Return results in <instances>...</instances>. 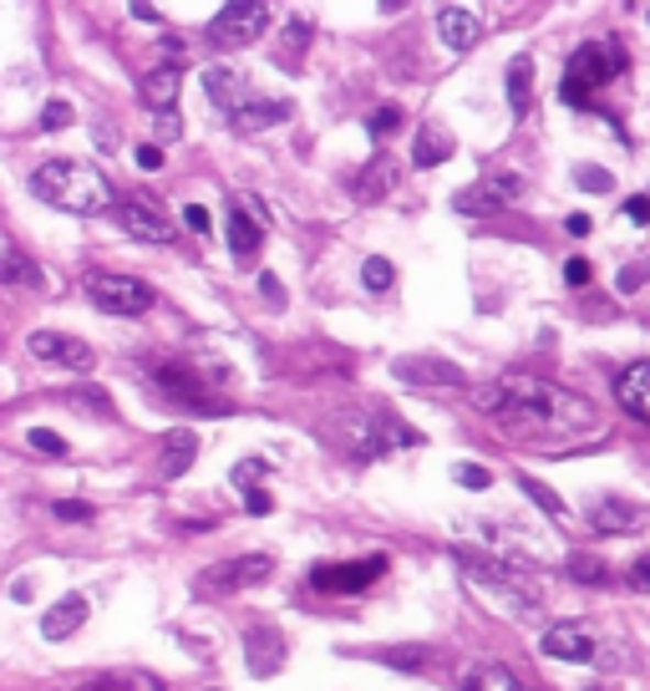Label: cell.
<instances>
[{"instance_id":"obj_11","label":"cell","mask_w":650,"mask_h":691,"mask_svg":"<svg viewBox=\"0 0 650 691\" xmlns=\"http://www.w3.org/2000/svg\"><path fill=\"white\" fill-rule=\"evenodd\" d=\"M112 209H118V224L133 234V240L143 244H168L178 229H173V219L158 209L153 199H143V194H128V199H112Z\"/></svg>"},{"instance_id":"obj_10","label":"cell","mask_w":650,"mask_h":691,"mask_svg":"<svg viewBox=\"0 0 650 691\" xmlns=\"http://www.w3.org/2000/svg\"><path fill=\"white\" fill-rule=\"evenodd\" d=\"M392 376L407 382L411 392H448V386H467L463 366H452V361H442V357H427V351H417V357H397L392 361Z\"/></svg>"},{"instance_id":"obj_53","label":"cell","mask_w":650,"mask_h":691,"mask_svg":"<svg viewBox=\"0 0 650 691\" xmlns=\"http://www.w3.org/2000/svg\"><path fill=\"white\" fill-rule=\"evenodd\" d=\"M574 234V240H584V234H590V213H570V224H564Z\"/></svg>"},{"instance_id":"obj_32","label":"cell","mask_w":650,"mask_h":691,"mask_svg":"<svg viewBox=\"0 0 650 691\" xmlns=\"http://www.w3.org/2000/svg\"><path fill=\"white\" fill-rule=\"evenodd\" d=\"M36 265H31L26 254H15V250H5L0 254V285H36Z\"/></svg>"},{"instance_id":"obj_12","label":"cell","mask_w":650,"mask_h":691,"mask_svg":"<svg viewBox=\"0 0 650 691\" xmlns=\"http://www.w3.org/2000/svg\"><path fill=\"white\" fill-rule=\"evenodd\" d=\"M153 382H158L173 402H184V407H194V413H229V402L209 397V386H203L199 376L188 372L184 361H163V366H153Z\"/></svg>"},{"instance_id":"obj_20","label":"cell","mask_w":650,"mask_h":691,"mask_svg":"<svg viewBox=\"0 0 650 691\" xmlns=\"http://www.w3.org/2000/svg\"><path fill=\"white\" fill-rule=\"evenodd\" d=\"M178 87H184V67H178V62H163V67L147 72L137 92H143V102L153 107V118H158V112H173V102H178Z\"/></svg>"},{"instance_id":"obj_37","label":"cell","mask_w":650,"mask_h":691,"mask_svg":"<svg viewBox=\"0 0 650 691\" xmlns=\"http://www.w3.org/2000/svg\"><path fill=\"white\" fill-rule=\"evenodd\" d=\"M361 279H366V290H392V260H382V254H372L366 265H361Z\"/></svg>"},{"instance_id":"obj_14","label":"cell","mask_w":650,"mask_h":691,"mask_svg":"<svg viewBox=\"0 0 650 691\" xmlns=\"http://www.w3.org/2000/svg\"><path fill=\"white\" fill-rule=\"evenodd\" d=\"M260 244H265V213H260V204L234 199L229 204V250H234V260H254Z\"/></svg>"},{"instance_id":"obj_41","label":"cell","mask_w":650,"mask_h":691,"mask_svg":"<svg viewBox=\"0 0 650 691\" xmlns=\"http://www.w3.org/2000/svg\"><path fill=\"white\" fill-rule=\"evenodd\" d=\"M306 46H310V21H306V15H295L290 31H285V52H279V56H300Z\"/></svg>"},{"instance_id":"obj_57","label":"cell","mask_w":650,"mask_h":691,"mask_svg":"<svg viewBox=\"0 0 650 691\" xmlns=\"http://www.w3.org/2000/svg\"><path fill=\"white\" fill-rule=\"evenodd\" d=\"M87 691H122L118 681H97V687H87Z\"/></svg>"},{"instance_id":"obj_48","label":"cell","mask_w":650,"mask_h":691,"mask_svg":"<svg viewBox=\"0 0 650 691\" xmlns=\"http://www.w3.org/2000/svg\"><path fill=\"white\" fill-rule=\"evenodd\" d=\"M646 275H650V265H630L620 275V290H640V285H646Z\"/></svg>"},{"instance_id":"obj_6","label":"cell","mask_w":650,"mask_h":691,"mask_svg":"<svg viewBox=\"0 0 650 691\" xmlns=\"http://www.w3.org/2000/svg\"><path fill=\"white\" fill-rule=\"evenodd\" d=\"M269 574H275V559L269 555H229V559H219V564H209V570H199L194 590L219 600V595H240V590L260 585Z\"/></svg>"},{"instance_id":"obj_17","label":"cell","mask_w":650,"mask_h":691,"mask_svg":"<svg viewBox=\"0 0 650 691\" xmlns=\"http://www.w3.org/2000/svg\"><path fill=\"white\" fill-rule=\"evenodd\" d=\"M438 36L448 41L452 52H473V46L483 41L478 11H467V6H442L438 11Z\"/></svg>"},{"instance_id":"obj_24","label":"cell","mask_w":650,"mask_h":691,"mask_svg":"<svg viewBox=\"0 0 650 691\" xmlns=\"http://www.w3.org/2000/svg\"><path fill=\"white\" fill-rule=\"evenodd\" d=\"M81 625H87V600L67 595V600H56L52 611L41 615V636H46V640H67V636H77Z\"/></svg>"},{"instance_id":"obj_46","label":"cell","mask_w":650,"mask_h":691,"mask_svg":"<svg viewBox=\"0 0 650 691\" xmlns=\"http://www.w3.org/2000/svg\"><path fill=\"white\" fill-rule=\"evenodd\" d=\"M137 168H143V173H158V168H163V147H158V143H143V147H137Z\"/></svg>"},{"instance_id":"obj_9","label":"cell","mask_w":650,"mask_h":691,"mask_svg":"<svg viewBox=\"0 0 650 691\" xmlns=\"http://www.w3.org/2000/svg\"><path fill=\"white\" fill-rule=\"evenodd\" d=\"M382 574H386V555L351 559V564H316L310 590H320V595H366V585L382 580Z\"/></svg>"},{"instance_id":"obj_22","label":"cell","mask_w":650,"mask_h":691,"mask_svg":"<svg viewBox=\"0 0 650 691\" xmlns=\"http://www.w3.org/2000/svg\"><path fill=\"white\" fill-rule=\"evenodd\" d=\"M397 178H401V168L382 153V158H372L366 168L356 173V178H351V194H356L361 204H376V199H386V194L397 188Z\"/></svg>"},{"instance_id":"obj_4","label":"cell","mask_w":650,"mask_h":691,"mask_svg":"<svg viewBox=\"0 0 650 691\" xmlns=\"http://www.w3.org/2000/svg\"><path fill=\"white\" fill-rule=\"evenodd\" d=\"M31 194L52 209H67V213H102L112 209V184L92 163H77V158H52L41 163L31 173Z\"/></svg>"},{"instance_id":"obj_29","label":"cell","mask_w":650,"mask_h":691,"mask_svg":"<svg viewBox=\"0 0 650 691\" xmlns=\"http://www.w3.org/2000/svg\"><path fill=\"white\" fill-rule=\"evenodd\" d=\"M372 661L392 666V671H422L432 661V651H422V646H386V651H372Z\"/></svg>"},{"instance_id":"obj_26","label":"cell","mask_w":650,"mask_h":691,"mask_svg":"<svg viewBox=\"0 0 650 691\" xmlns=\"http://www.w3.org/2000/svg\"><path fill=\"white\" fill-rule=\"evenodd\" d=\"M452 133L448 128H438V122H422V128H417V143H411V163H417V168H438V163H448L452 158Z\"/></svg>"},{"instance_id":"obj_40","label":"cell","mask_w":650,"mask_h":691,"mask_svg":"<svg viewBox=\"0 0 650 691\" xmlns=\"http://www.w3.org/2000/svg\"><path fill=\"white\" fill-rule=\"evenodd\" d=\"M52 514L62 518V524H87V518H92V504H87V498H56Z\"/></svg>"},{"instance_id":"obj_34","label":"cell","mask_w":650,"mask_h":691,"mask_svg":"<svg viewBox=\"0 0 650 691\" xmlns=\"http://www.w3.org/2000/svg\"><path fill=\"white\" fill-rule=\"evenodd\" d=\"M483 188H488L493 199H498V209H504V204H518V194H524V178H518V173H488V178H483Z\"/></svg>"},{"instance_id":"obj_42","label":"cell","mask_w":650,"mask_h":691,"mask_svg":"<svg viewBox=\"0 0 650 691\" xmlns=\"http://www.w3.org/2000/svg\"><path fill=\"white\" fill-rule=\"evenodd\" d=\"M452 479L463 483V489L478 493V489H488V483H493V473H488L483 463H458V468H452Z\"/></svg>"},{"instance_id":"obj_31","label":"cell","mask_w":650,"mask_h":691,"mask_svg":"<svg viewBox=\"0 0 650 691\" xmlns=\"http://www.w3.org/2000/svg\"><path fill=\"white\" fill-rule=\"evenodd\" d=\"M518 489H524V498H533V504L544 508L549 518H570V508H564V498H559V493L549 489V483H539V479H529V473H524V479H518Z\"/></svg>"},{"instance_id":"obj_19","label":"cell","mask_w":650,"mask_h":691,"mask_svg":"<svg viewBox=\"0 0 650 691\" xmlns=\"http://www.w3.org/2000/svg\"><path fill=\"white\" fill-rule=\"evenodd\" d=\"M544 656L554 661H595V636H590V625H554L544 636Z\"/></svg>"},{"instance_id":"obj_23","label":"cell","mask_w":650,"mask_h":691,"mask_svg":"<svg viewBox=\"0 0 650 691\" xmlns=\"http://www.w3.org/2000/svg\"><path fill=\"white\" fill-rule=\"evenodd\" d=\"M203 92H209V102L229 118V112L250 97V81H244L234 67H209V72H203Z\"/></svg>"},{"instance_id":"obj_45","label":"cell","mask_w":650,"mask_h":691,"mask_svg":"<svg viewBox=\"0 0 650 691\" xmlns=\"http://www.w3.org/2000/svg\"><path fill=\"white\" fill-rule=\"evenodd\" d=\"M184 224L194 229V234H209L213 219H209V209H203V204H188V209H184Z\"/></svg>"},{"instance_id":"obj_1","label":"cell","mask_w":650,"mask_h":691,"mask_svg":"<svg viewBox=\"0 0 650 691\" xmlns=\"http://www.w3.org/2000/svg\"><path fill=\"white\" fill-rule=\"evenodd\" d=\"M483 413L504 427L508 438L518 442H539V448H554V442H574L595 432V407L574 392H564L549 376L533 372H508L498 382L478 386L473 392Z\"/></svg>"},{"instance_id":"obj_16","label":"cell","mask_w":650,"mask_h":691,"mask_svg":"<svg viewBox=\"0 0 650 691\" xmlns=\"http://www.w3.org/2000/svg\"><path fill=\"white\" fill-rule=\"evenodd\" d=\"M244 666H250V677H275L279 666H285V636L269 630V625H254L244 630Z\"/></svg>"},{"instance_id":"obj_21","label":"cell","mask_w":650,"mask_h":691,"mask_svg":"<svg viewBox=\"0 0 650 691\" xmlns=\"http://www.w3.org/2000/svg\"><path fill=\"white\" fill-rule=\"evenodd\" d=\"M615 397L630 417L650 423V361H636V366H625L620 382H615Z\"/></svg>"},{"instance_id":"obj_55","label":"cell","mask_w":650,"mask_h":691,"mask_svg":"<svg viewBox=\"0 0 650 691\" xmlns=\"http://www.w3.org/2000/svg\"><path fill=\"white\" fill-rule=\"evenodd\" d=\"M97 143H118V128H112V122H97Z\"/></svg>"},{"instance_id":"obj_35","label":"cell","mask_w":650,"mask_h":691,"mask_svg":"<svg viewBox=\"0 0 650 691\" xmlns=\"http://www.w3.org/2000/svg\"><path fill=\"white\" fill-rule=\"evenodd\" d=\"M570 580H580V585H605L610 570H605L595 555H570Z\"/></svg>"},{"instance_id":"obj_38","label":"cell","mask_w":650,"mask_h":691,"mask_svg":"<svg viewBox=\"0 0 650 691\" xmlns=\"http://www.w3.org/2000/svg\"><path fill=\"white\" fill-rule=\"evenodd\" d=\"M71 122H77V112H71L67 97H56V102L41 107V128H46V133H56V128H71Z\"/></svg>"},{"instance_id":"obj_27","label":"cell","mask_w":650,"mask_h":691,"mask_svg":"<svg viewBox=\"0 0 650 691\" xmlns=\"http://www.w3.org/2000/svg\"><path fill=\"white\" fill-rule=\"evenodd\" d=\"M463 691H533V687H524L508 666H473L467 681H463Z\"/></svg>"},{"instance_id":"obj_54","label":"cell","mask_w":650,"mask_h":691,"mask_svg":"<svg viewBox=\"0 0 650 691\" xmlns=\"http://www.w3.org/2000/svg\"><path fill=\"white\" fill-rule=\"evenodd\" d=\"M260 290H265L269 300H275V306L285 300V290H279V279H275V275H260Z\"/></svg>"},{"instance_id":"obj_33","label":"cell","mask_w":650,"mask_h":691,"mask_svg":"<svg viewBox=\"0 0 650 691\" xmlns=\"http://www.w3.org/2000/svg\"><path fill=\"white\" fill-rule=\"evenodd\" d=\"M452 209H458V213H498V199H493L483 184H467L463 194L452 199Z\"/></svg>"},{"instance_id":"obj_2","label":"cell","mask_w":650,"mask_h":691,"mask_svg":"<svg viewBox=\"0 0 650 691\" xmlns=\"http://www.w3.org/2000/svg\"><path fill=\"white\" fill-rule=\"evenodd\" d=\"M320 438L341 448L351 463H382L401 448H422V432L392 417L386 407H345V413L320 423Z\"/></svg>"},{"instance_id":"obj_8","label":"cell","mask_w":650,"mask_h":691,"mask_svg":"<svg viewBox=\"0 0 650 691\" xmlns=\"http://www.w3.org/2000/svg\"><path fill=\"white\" fill-rule=\"evenodd\" d=\"M87 295L107 316H143V310H153V290L133 275H118V270H92L87 275Z\"/></svg>"},{"instance_id":"obj_30","label":"cell","mask_w":650,"mask_h":691,"mask_svg":"<svg viewBox=\"0 0 650 691\" xmlns=\"http://www.w3.org/2000/svg\"><path fill=\"white\" fill-rule=\"evenodd\" d=\"M67 407H77V413H87V417H112V397H107L102 386H71Z\"/></svg>"},{"instance_id":"obj_56","label":"cell","mask_w":650,"mask_h":691,"mask_svg":"<svg viewBox=\"0 0 650 691\" xmlns=\"http://www.w3.org/2000/svg\"><path fill=\"white\" fill-rule=\"evenodd\" d=\"M133 15H137V21H158V6H143V0H137Z\"/></svg>"},{"instance_id":"obj_47","label":"cell","mask_w":650,"mask_h":691,"mask_svg":"<svg viewBox=\"0 0 650 691\" xmlns=\"http://www.w3.org/2000/svg\"><path fill=\"white\" fill-rule=\"evenodd\" d=\"M630 590H640V595L650 590V559H636V564H630Z\"/></svg>"},{"instance_id":"obj_51","label":"cell","mask_w":650,"mask_h":691,"mask_svg":"<svg viewBox=\"0 0 650 691\" xmlns=\"http://www.w3.org/2000/svg\"><path fill=\"white\" fill-rule=\"evenodd\" d=\"M184 133V122L173 118V112H158V138H178Z\"/></svg>"},{"instance_id":"obj_39","label":"cell","mask_w":650,"mask_h":691,"mask_svg":"<svg viewBox=\"0 0 650 691\" xmlns=\"http://www.w3.org/2000/svg\"><path fill=\"white\" fill-rule=\"evenodd\" d=\"M26 438H31V448L46 452V458H67V438H62V432H52V427H31Z\"/></svg>"},{"instance_id":"obj_36","label":"cell","mask_w":650,"mask_h":691,"mask_svg":"<svg viewBox=\"0 0 650 691\" xmlns=\"http://www.w3.org/2000/svg\"><path fill=\"white\" fill-rule=\"evenodd\" d=\"M574 184H580L584 194H610V188H615V173L595 168V163H580V168H574Z\"/></svg>"},{"instance_id":"obj_50","label":"cell","mask_w":650,"mask_h":691,"mask_svg":"<svg viewBox=\"0 0 650 691\" xmlns=\"http://www.w3.org/2000/svg\"><path fill=\"white\" fill-rule=\"evenodd\" d=\"M244 504H250V514H269V493L265 489H250V493H244Z\"/></svg>"},{"instance_id":"obj_3","label":"cell","mask_w":650,"mask_h":691,"mask_svg":"<svg viewBox=\"0 0 650 691\" xmlns=\"http://www.w3.org/2000/svg\"><path fill=\"white\" fill-rule=\"evenodd\" d=\"M458 570H463V580L478 590L488 605H498V611L514 615V621H533V615L544 611L539 585H533L529 570H518V564H504V559L483 555V549H458Z\"/></svg>"},{"instance_id":"obj_49","label":"cell","mask_w":650,"mask_h":691,"mask_svg":"<svg viewBox=\"0 0 650 691\" xmlns=\"http://www.w3.org/2000/svg\"><path fill=\"white\" fill-rule=\"evenodd\" d=\"M564 279H570V285H590V260H570V265H564Z\"/></svg>"},{"instance_id":"obj_5","label":"cell","mask_w":650,"mask_h":691,"mask_svg":"<svg viewBox=\"0 0 650 691\" xmlns=\"http://www.w3.org/2000/svg\"><path fill=\"white\" fill-rule=\"evenodd\" d=\"M620 72H625L620 41H584L580 52L570 56V67H564L559 97H564V107H595V92L610 77H620Z\"/></svg>"},{"instance_id":"obj_43","label":"cell","mask_w":650,"mask_h":691,"mask_svg":"<svg viewBox=\"0 0 650 691\" xmlns=\"http://www.w3.org/2000/svg\"><path fill=\"white\" fill-rule=\"evenodd\" d=\"M265 473H269V468L260 463V458H244V463L234 468V483H240V489L250 493V489H260V479H265Z\"/></svg>"},{"instance_id":"obj_28","label":"cell","mask_w":650,"mask_h":691,"mask_svg":"<svg viewBox=\"0 0 650 691\" xmlns=\"http://www.w3.org/2000/svg\"><path fill=\"white\" fill-rule=\"evenodd\" d=\"M529 97H533V62L529 56H514L508 62V107H514L518 118L529 112Z\"/></svg>"},{"instance_id":"obj_7","label":"cell","mask_w":650,"mask_h":691,"mask_svg":"<svg viewBox=\"0 0 650 691\" xmlns=\"http://www.w3.org/2000/svg\"><path fill=\"white\" fill-rule=\"evenodd\" d=\"M269 26V6L265 0H234L209 21V46L213 52H240L250 41H260Z\"/></svg>"},{"instance_id":"obj_15","label":"cell","mask_w":650,"mask_h":691,"mask_svg":"<svg viewBox=\"0 0 650 691\" xmlns=\"http://www.w3.org/2000/svg\"><path fill=\"white\" fill-rule=\"evenodd\" d=\"M295 102L285 97H244L234 112H229V128L234 133H265V128H279V122H290Z\"/></svg>"},{"instance_id":"obj_52","label":"cell","mask_w":650,"mask_h":691,"mask_svg":"<svg viewBox=\"0 0 650 691\" xmlns=\"http://www.w3.org/2000/svg\"><path fill=\"white\" fill-rule=\"evenodd\" d=\"M625 213H630L636 224H650V199H630L625 204Z\"/></svg>"},{"instance_id":"obj_18","label":"cell","mask_w":650,"mask_h":691,"mask_svg":"<svg viewBox=\"0 0 650 691\" xmlns=\"http://www.w3.org/2000/svg\"><path fill=\"white\" fill-rule=\"evenodd\" d=\"M640 524H646V508L630 504V498H599L590 508V529L599 534H636Z\"/></svg>"},{"instance_id":"obj_44","label":"cell","mask_w":650,"mask_h":691,"mask_svg":"<svg viewBox=\"0 0 650 691\" xmlns=\"http://www.w3.org/2000/svg\"><path fill=\"white\" fill-rule=\"evenodd\" d=\"M397 122H401V112L397 107H382L372 118V138H386V133H397Z\"/></svg>"},{"instance_id":"obj_13","label":"cell","mask_w":650,"mask_h":691,"mask_svg":"<svg viewBox=\"0 0 650 691\" xmlns=\"http://www.w3.org/2000/svg\"><path fill=\"white\" fill-rule=\"evenodd\" d=\"M26 351L36 361H56V366H71V372H92L97 366V351L81 336H62V331H31L26 336Z\"/></svg>"},{"instance_id":"obj_25","label":"cell","mask_w":650,"mask_h":691,"mask_svg":"<svg viewBox=\"0 0 650 691\" xmlns=\"http://www.w3.org/2000/svg\"><path fill=\"white\" fill-rule=\"evenodd\" d=\"M194 458H199V432H188V427H178V432H168V438H163L158 473H163V479H184Z\"/></svg>"}]
</instances>
